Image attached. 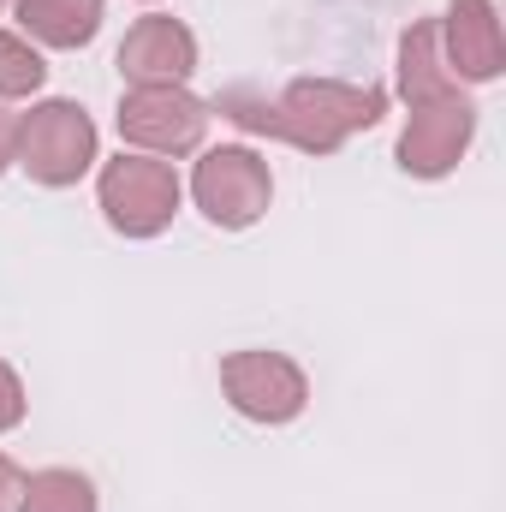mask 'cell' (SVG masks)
<instances>
[{
  "label": "cell",
  "instance_id": "cell-1",
  "mask_svg": "<svg viewBox=\"0 0 506 512\" xmlns=\"http://www.w3.org/2000/svg\"><path fill=\"white\" fill-rule=\"evenodd\" d=\"M215 114L245 131L280 137L310 155H334L352 131H370L387 114V90L376 84H334V78H298L280 96H262L251 84H233L215 96Z\"/></svg>",
  "mask_w": 506,
  "mask_h": 512
},
{
  "label": "cell",
  "instance_id": "cell-2",
  "mask_svg": "<svg viewBox=\"0 0 506 512\" xmlns=\"http://www.w3.org/2000/svg\"><path fill=\"white\" fill-rule=\"evenodd\" d=\"M12 161L36 185H78L96 161V126L78 102H42L18 120V149Z\"/></svg>",
  "mask_w": 506,
  "mask_h": 512
},
{
  "label": "cell",
  "instance_id": "cell-3",
  "mask_svg": "<svg viewBox=\"0 0 506 512\" xmlns=\"http://www.w3.org/2000/svg\"><path fill=\"white\" fill-rule=\"evenodd\" d=\"M102 215L126 239H155L179 215V173L155 155H120L102 167Z\"/></svg>",
  "mask_w": 506,
  "mask_h": 512
},
{
  "label": "cell",
  "instance_id": "cell-4",
  "mask_svg": "<svg viewBox=\"0 0 506 512\" xmlns=\"http://www.w3.org/2000/svg\"><path fill=\"white\" fill-rule=\"evenodd\" d=\"M191 191H197V209H203L215 227L239 233V227H256V221L268 215V191H274V179H268V161H262L256 149L227 143V149H209V155L197 161Z\"/></svg>",
  "mask_w": 506,
  "mask_h": 512
},
{
  "label": "cell",
  "instance_id": "cell-5",
  "mask_svg": "<svg viewBox=\"0 0 506 512\" xmlns=\"http://www.w3.org/2000/svg\"><path fill=\"white\" fill-rule=\"evenodd\" d=\"M209 131V102H197L185 84H143L120 102V137L149 155H191Z\"/></svg>",
  "mask_w": 506,
  "mask_h": 512
},
{
  "label": "cell",
  "instance_id": "cell-6",
  "mask_svg": "<svg viewBox=\"0 0 506 512\" xmlns=\"http://www.w3.org/2000/svg\"><path fill=\"white\" fill-rule=\"evenodd\" d=\"M221 387L233 399V411H245L251 423H292L310 399L304 370L286 352H233L221 358Z\"/></svg>",
  "mask_w": 506,
  "mask_h": 512
},
{
  "label": "cell",
  "instance_id": "cell-7",
  "mask_svg": "<svg viewBox=\"0 0 506 512\" xmlns=\"http://www.w3.org/2000/svg\"><path fill=\"white\" fill-rule=\"evenodd\" d=\"M471 131H477V108L465 96H447V102H417L411 120L399 131V167L417 173V179H441L459 167V155L471 149Z\"/></svg>",
  "mask_w": 506,
  "mask_h": 512
},
{
  "label": "cell",
  "instance_id": "cell-8",
  "mask_svg": "<svg viewBox=\"0 0 506 512\" xmlns=\"http://www.w3.org/2000/svg\"><path fill=\"white\" fill-rule=\"evenodd\" d=\"M191 72H197V36L179 18L149 12V18H137L126 30V42H120V78H126L131 90H143V84H185Z\"/></svg>",
  "mask_w": 506,
  "mask_h": 512
},
{
  "label": "cell",
  "instance_id": "cell-9",
  "mask_svg": "<svg viewBox=\"0 0 506 512\" xmlns=\"http://www.w3.org/2000/svg\"><path fill=\"white\" fill-rule=\"evenodd\" d=\"M441 54H447V66H453V78H465V84L501 78L506 36H501L495 6H489V0H453L447 18H441Z\"/></svg>",
  "mask_w": 506,
  "mask_h": 512
},
{
  "label": "cell",
  "instance_id": "cell-10",
  "mask_svg": "<svg viewBox=\"0 0 506 512\" xmlns=\"http://www.w3.org/2000/svg\"><path fill=\"white\" fill-rule=\"evenodd\" d=\"M399 90H405L411 108L459 96V78H453V66L441 54V18H423V24L405 30V42H399Z\"/></svg>",
  "mask_w": 506,
  "mask_h": 512
},
{
  "label": "cell",
  "instance_id": "cell-11",
  "mask_svg": "<svg viewBox=\"0 0 506 512\" xmlns=\"http://www.w3.org/2000/svg\"><path fill=\"white\" fill-rule=\"evenodd\" d=\"M18 24L48 48H84L102 30V0H18Z\"/></svg>",
  "mask_w": 506,
  "mask_h": 512
},
{
  "label": "cell",
  "instance_id": "cell-12",
  "mask_svg": "<svg viewBox=\"0 0 506 512\" xmlns=\"http://www.w3.org/2000/svg\"><path fill=\"white\" fill-rule=\"evenodd\" d=\"M18 512H96V489L78 471H36L24 477Z\"/></svg>",
  "mask_w": 506,
  "mask_h": 512
},
{
  "label": "cell",
  "instance_id": "cell-13",
  "mask_svg": "<svg viewBox=\"0 0 506 512\" xmlns=\"http://www.w3.org/2000/svg\"><path fill=\"white\" fill-rule=\"evenodd\" d=\"M42 78H48L42 54H36L24 36H6V30H0V96H36Z\"/></svg>",
  "mask_w": 506,
  "mask_h": 512
},
{
  "label": "cell",
  "instance_id": "cell-14",
  "mask_svg": "<svg viewBox=\"0 0 506 512\" xmlns=\"http://www.w3.org/2000/svg\"><path fill=\"white\" fill-rule=\"evenodd\" d=\"M24 423V387L12 376V364H0V429H18Z\"/></svg>",
  "mask_w": 506,
  "mask_h": 512
},
{
  "label": "cell",
  "instance_id": "cell-15",
  "mask_svg": "<svg viewBox=\"0 0 506 512\" xmlns=\"http://www.w3.org/2000/svg\"><path fill=\"white\" fill-rule=\"evenodd\" d=\"M18 495H24V471L0 453V512H18Z\"/></svg>",
  "mask_w": 506,
  "mask_h": 512
},
{
  "label": "cell",
  "instance_id": "cell-16",
  "mask_svg": "<svg viewBox=\"0 0 506 512\" xmlns=\"http://www.w3.org/2000/svg\"><path fill=\"white\" fill-rule=\"evenodd\" d=\"M12 149H18V114H0V173L12 167Z\"/></svg>",
  "mask_w": 506,
  "mask_h": 512
},
{
  "label": "cell",
  "instance_id": "cell-17",
  "mask_svg": "<svg viewBox=\"0 0 506 512\" xmlns=\"http://www.w3.org/2000/svg\"><path fill=\"white\" fill-rule=\"evenodd\" d=\"M0 6H6V0H0Z\"/></svg>",
  "mask_w": 506,
  "mask_h": 512
}]
</instances>
